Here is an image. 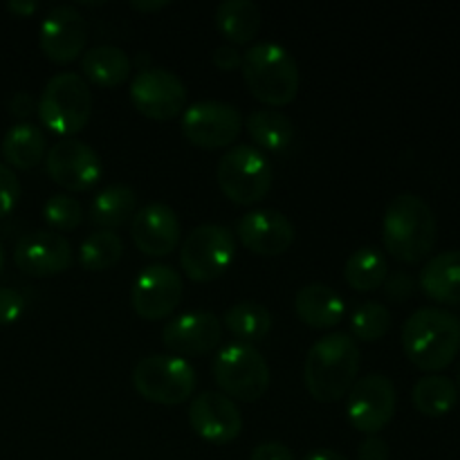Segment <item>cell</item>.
I'll use <instances>...</instances> for the list:
<instances>
[{
    "label": "cell",
    "instance_id": "6da1fadb",
    "mask_svg": "<svg viewBox=\"0 0 460 460\" xmlns=\"http://www.w3.org/2000/svg\"><path fill=\"white\" fill-rule=\"evenodd\" d=\"M359 373V346L346 332H331L314 341L304 362V382L308 394L319 402L344 398Z\"/></svg>",
    "mask_w": 460,
    "mask_h": 460
},
{
    "label": "cell",
    "instance_id": "7a4b0ae2",
    "mask_svg": "<svg viewBox=\"0 0 460 460\" xmlns=\"http://www.w3.org/2000/svg\"><path fill=\"white\" fill-rule=\"evenodd\" d=\"M402 349L420 371H443L460 353V319L436 305L416 310L402 326Z\"/></svg>",
    "mask_w": 460,
    "mask_h": 460
},
{
    "label": "cell",
    "instance_id": "3957f363",
    "mask_svg": "<svg viewBox=\"0 0 460 460\" xmlns=\"http://www.w3.org/2000/svg\"><path fill=\"white\" fill-rule=\"evenodd\" d=\"M436 216L416 193H400L389 202L382 220L385 247L395 261L416 265L431 254L436 245Z\"/></svg>",
    "mask_w": 460,
    "mask_h": 460
},
{
    "label": "cell",
    "instance_id": "277c9868",
    "mask_svg": "<svg viewBox=\"0 0 460 460\" xmlns=\"http://www.w3.org/2000/svg\"><path fill=\"white\" fill-rule=\"evenodd\" d=\"M243 79L250 93L270 108L295 102L301 88L299 63L283 45L263 40L243 54Z\"/></svg>",
    "mask_w": 460,
    "mask_h": 460
},
{
    "label": "cell",
    "instance_id": "5b68a950",
    "mask_svg": "<svg viewBox=\"0 0 460 460\" xmlns=\"http://www.w3.org/2000/svg\"><path fill=\"white\" fill-rule=\"evenodd\" d=\"M40 121L61 137H72L88 126L93 112L90 84L79 72H58L45 84L39 99Z\"/></svg>",
    "mask_w": 460,
    "mask_h": 460
},
{
    "label": "cell",
    "instance_id": "8992f818",
    "mask_svg": "<svg viewBox=\"0 0 460 460\" xmlns=\"http://www.w3.org/2000/svg\"><path fill=\"white\" fill-rule=\"evenodd\" d=\"M216 180L225 196L236 205H256L272 189L274 171L261 148L252 144H234L220 157Z\"/></svg>",
    "mask_w": 460,
    "mask_h": 460
},
{
    "label": "cell",
    "instance_id": "52a82bcc",
    "mask_svg": "<svg viewBox=\"0 0 460 460\" xmlns=\"http://www.w3.org/2000/svg\"><path fill=\"white\" fill-rule=\"evenodd\" d=\"M216 385L227 398L256 402L270 386V367L261 350L252 344L232 341L216 353L211 364Z\"/></svg>",
    "mask_w": 460,
    "mask_h": 460
},
{
    "label": "cell",
    "instance_id": "ba28073f",
    "mask_svg": "<svg viewBox=\"0 0 460 460\" xmlns=\"http://www.w3.org/2000/svg\"><path fill=\"white\" fill-rule=\"evenodd\" d=\"M196 385V368L178 355H148L133 368L135 391L148 402L164 407L187 402Z\"/></svg>",
    "mask_w": 460,
    "mask_h": 460
},
{
    "label": "cell",
    "instance_id": "9c48e42d",
    "mask_svg": "<svg viewBox=\"0 0 460 460\" xmlns=\"http://www.w3.org/2000/svg\"><path fill=\"white\" fill-rule=\"evenodd\" d=\"M236 254V241L227 227L216 223L198 225L180 247V265L191 281L209 283L223 277Z\"/></svg>",
    "mask_w": 460,
    "mask_h": 460
},
{
    "label": "cell",
    "instance_id": "30bf717a",
    "mask_svg": "<svg viewBox=\"0 0 460 460\" xmlns=\"http://www.w3.org/2000/svg\"><path fill=\"white\" fill-rule=\"evenodd\" d=\"M243 130V115L234 103L218 99H202L182 112V133L193 146L216 151L238 139Z\"/></svg>",
    "mask_w": 460,
    "mask_h": 460
},
{
    "label": "cell",
    "instance_id": "8fae6325",
    "mask_svg": "<svg viewBox=\"0 0 460 460\" xmlns=\"http://www.w3.org/2000/svg\"><path fill=\"white\" fill-rule=\"evenodd\" d=\"M187 85L166 67H146L130 81V102L148 119H175L187 108Z\"/></svg>",
    "mask_w": 460,
    "mask_h": 460
},
{
    "label": "cell",
    "instance_id": "7c38bea8",
    "mask_svg": "<svg viewBox=\"0 0 460 460\" xmlns=\"http://www.w3.org/2000/svg\"><path fill=\"white\" fill-rule=\"evenodd\" d=\"M395 404L398 395L394 382L382 373L359 377L346 394V413L350 425L367 436H377L394 420Z\"/></svg>",
    "mask_w": 460,
    "mask_h": 460
},
{
    "label": "cell",
    "instance_id": "4fadbf2b",
    "mask_svg": "<svg viewBox=\"0 0 460 460\" xmlns=\"http://www.w3.org/2000/svg\"><path fill=\"white\" fill-rule=\"evenodd\" d=\"M48 175L67 191H85L94 187L103 175L99 153L90 144L75 137H63L45 155Z\"/></svg>",
    "mask_w": 460,
    "mask_h": 460
},
{
    "label": "cell",
    "instance_id": "5bb4252c",
    "mask_svg": "<svg viewBox=\"0 0 460 460\" xmlns=\"http://www.w3.org/2000/svg\"><path fill=\"white\" fill-rule=\"evenodd\" d=\"M184 283L180 272L171 265L155 263L144 268L137 274L130 292L133 310L146 322H160L166 319L182 301Z\"/></svg>",
    "mask_w": 460,
    "mask_h": 460
},
{
    "label": "cell",
    "instance_id": "9a60e30c",
    "mask_svg": "<svg viewBox=\"0 0 460 460\" xmlns=\"http://www.w3.org/2000/svg\"><path fill=\"white\" fill-rule=\"evenodd\" d=\"M39 43L54 63H70L85 52L88 22L75 4H57L45 13L39 30Z\"/></svg>",
    "mask_w": 460,
    "mask_h": 460
},
{
    "label": "cell",
    "instance_id": "2e32d148",
    "mask_svg": "<svg viewBox=\"0 0 460 460\" xmlns=\"http://www.w3.org/2000/svg\"><path fill=\"white\" fill-rule=\"evenodd\" d=\"M13 261L18 270L30 277H54L75 263V252L63 234L52 229H36L18 238Z\"/></svg>",
    "mask_w": 460,
    "mask_h": 460
},
{
    "label": "cell",
    "instance_id": "e0dca14e",
    "mask_svg": "<svg viewBox=\"0 0 460 460\" xmlns=\"http://www.w3.org/2000/svg\"><path fill=\"white\" fill-rule=\"evenodd\" d=\"M223 341V322L214 313L193 310L171 319L162 328V344L178 358L209 355Z\"/></svg>",
    "mask_w": 460,
    "mask_h": 460
},
{
    "label": "cell",
    "instance_id": "ac0fdd59",
    "mask_svg": "<svg viewBox=\"0 0 460 460\" xmlns=\"http://www.w3.org/2000/svg\"><path fill=\"white\" fill-rule=\"evenodd\" d=\"M189 425L202 440L227 445L243 431V413L232 398L218 391L196 395L189 407Z\"/></svg>",
    "mask_w": 460,
    "mask_h": 460
},
{
    "label": "cell",
    "instance_id": "d6986e66",
    "mask_svg": "<svg viewBox=\"0 0 460 460\" xmlns=\"http://www.w3.org/2000/svg\"><path fill=\"white\" fill-rule=\"evenodd\" d=\"M238 241L259 256L286 254L295 243V225L274 209L247 211L236 225Z\"/></svg>",
    "mask_w": 460,
    "mask_h": 460
},
{
    "label": "cell",
    "instance_id": "ffe728a7",
    "mask_svg": "<svg viewBox=\"0 0 460 460\" xmlns=\"http://www.w3.org/2000/svg\"><path fill=\"white\" fill-rule=\"evenodd\" d=\"M130 236L135 247L146 256H169L180 243L178 214L164 202H148L135 211Z\"/></svg>",
    "mask_w": 460,
    "mask_h": 460
},
{
    "label": "cell",
    "instance_id": "44dd1931",
    "mask_svg": "<svg viewBox=\"0 0 460 460\" xmlns=\"http://www.w3.org/2000/svg\"><path fill=\"white\" fill-rule=\"evenodd\" d=\"M295 310L305 326L326 331L344 319L346 304L326 283H308L296 292Z\"/></svg>",
    "mask_w": 460,
    "mask_h": 460
},
{
    "label": "cell",
    "instance_id": "7402d4cb",
    "mask_svg": "<svg viewBox=\"0 0 460 460\" xmlns=\"http://www.w3.org/2000/svg\"><path fill=\"white\" fill-rule=\"evenodd\" d=\"M420 288L431 301L460 305V250H447L427 261L420 270Z\"/></svg>",
    "mask_w": 460,
    "mask_h": 460
},
{
    "label": "cell",
    "instance_id": "603a6c76",
    "mask_svg": "<svg viewBox=\"0 0 460 460\" xmlns=\"http://www.w3.org/2000/svg\"><path fill=\"white\" fill-rule=\"evenodd\" d=\"M133 70L128 54L117 45H97L81 54V72L85 81L102 88H117L124 84Z\"/></svg>",
    "mask_w": 460,
    "mask_h": 460
},
{
    "label": "cell",
    "instance_id": "cb8c5ba5",
    "mask_svg": "<svg viewBox=\"0 0 460 460\" xmlns=\"http://www.w3.org/2000/svg\"><path fill=\"white\" fill-rule=\"evenodd\" d=\"M216 27L234 45H245L263 27V12L252 0H223L216 7Z\"/></svg>",
    "mask_w": 460,
    "mask_h": 460
},
{
    "label": "cell",
    "instance_id": "d4e9b609",
    "mask_svg": "<svg viewBox=\"0 0 460 460\" xmlns=\"http://www.w3.org/2000/svg\"><path fill=\"white\" fill-rule=\"evenodd\" d=\"M0 151L16 169H34L48 155V137L31 121H18L4 133Z\"/></svg>",
    "mask_w": 460,
    "mask_h": 460
},
{
    "label": "cell",
    "instance_id": "484cf974",
    "mask_svg": "<svg viewBox=\"0 0 460 460\" xmlns=\"http://www.w3.org/2000/svg\"><path fill=\"white\" fill-rule=\"evenodd\" d=\"M137 211V193L128 184H111L93 198L88 220L102 229H115L124 225Z\"/></svg>",
    "mask_w": 460,
    "mask_h": 460
},
{
    "label": "cell",
    "instance_id": "4316f807",
    "mask_svg": "<svg viewBox=\"0 0 460 460\" xmlns=\"http://www.w3.org/2000/svg\"><path fill=\"white\" fill-rule=\"evenodd\" d=\"M247 135L256 148L279 153L286 151L295 139V124L277 108H256L247 115Z\"/></svg>",
    "mask_w": 460,
    "mask_h": 460
},
{
    "label": "cell",
    "instance_id": "83f0119b",
    "mask_svg": "<svg viewBox=\"0 0 460 460\" xmlns=\"http://www.w3.org/2000/svg\"><path fill=\"white\" fill-rule=\"evenodd\" d=\"M389 277V261L377 247H359L344 265V279L353 290L373 292L385 286Z\"/></svg>",
    "mask_w": 460,
    "mask_h": 460
},
{
    "label": "cell",
    "instance_id": "f1b7e54d",
    "mask_svg": "<svg viewBox=\"0 0 460 460\" xmlns=\"http://www.w3.org/2000/svg\"><path fill=\"white\" fill-rule=\"evenodd\" d=\"M413 407L427 418H443L458 404V386L445 376L420 377L411 391Z\"/></svg>",
    "mask_w": 460,
    "mask_h": 460
},
{
    "label": "cell",
    "instance_id": "f546056e",
    "mask_svg": "<svg viewBox=\"0 0 460 460\" xmlns=\"http://www.w3.org/2000/svg\"><path fill=\"white\" fill-rule=\"evenodd\" d=\"M223 326L243 344H252L265 340L272 328V314L259 301H241L225 313Z\"/></svg>",
    "mask_w": 460,
    "mask_h": 460
},
{
    "label": "cell",
    "instance_id": "4dcf8cb0",
    "mask_svg": "<svg viewBox=\"0 0 460 460\" xmlns=\"http://www.w3.org/2000/svg\"><path fill=\"white\" fill-rule=\"evenodd\" d=\"M124 256V241L119 234L111 229H99L90 234L79 247V263L90 272H103V270L117 265Z\"/></svg>",
    "mask_w": 460,
    "mask_h": 460
},
{
    "label": "cell",
    "instance_id": "1f68e13d",
    "mask_svg": "<svg viewBox=\"0 0 460 460\" xmlns=\"http://www.w3.org/2000/svg\"><path fill=\"white\" fill-rule=\"evenodd\" d=\"M391 310L377 301H364L350 314V331L359 341H377L389 332Z\"/></svg>",
    "mask_w": 460,
    "mask_h": 460
},
{
    "label": "cell",
    "instance_id": "d6a6232c",
    "mask_svg": "<svg viewBox=\"0 0 460 460\" xmlns=\"http://www.w3.org/2000/svg\"><path fill=\"white\" fill-rule=\"evenodd\" d=\"M43 218L52 227V232H72L84 223V207L76 198L57 193L45 202Z\"/></svg>",
    "mask_w": 460,
    "mask_h": 460
},
{
    "label": "cell",
    "instance_id": "836d02e7",
    "mask_svg": "<svg viewBox=\"0 0 460 460\" xmlns=\"http://www.w3.org/2000/svg\"><path fill=\"white\" fill-rule=\"evenodd\" d=\"M21 198V182L9 164L0 162V218L12 214Z\"/></svg>",
    "mask_w": 460,
    "mask_h": 460
},
{
    "label": "cell",
    "instance_id": "e575fe53",
    "mask_svg": "<svg viewBox=\"0 0 460 460\" xmlns=\"http://www.w3.org/2000/svg\"><path fill=\"white\" fill-rule=\"evenodd\" d=\"M25 310V299L13 288H0V326L16 322Z\"/></svg>",
    "mask_w": 460,
    "mask_h": 460
},
{
    "label": "cell",
    "instance_id": "d590c367",
    "mask_svg": "<svg viewBox=\"0 0 460 460\" xmlns=\"http://www.w3.org/2000/svg\"><path fill=\"white\" fill-rule=\"evenodd\" d=\"M391 449L382 436H367L358 447V460H389Z\"/></svg>",
    "mask_w": 460,
    "mask_h": 460
},
{
    "label": "cell",
    "instance_id": "8d00e7d4",
    "mask_svg": "<svg viewBox=\"0 0 460 460\" xmlns=\"http://www.w3.org/2000/svg\"><path fill=\"white\" fill-rule=\"evenodd\" d=\"M250 460H296L292 449L288 445L270 440V443H261L252 449Z\"/></svg>",
    "mask_w": 460,
    "mask_h": 460
},
{
    "label": "cell",
    "instance_id": "74e56055",
    "mask_svg": "<svg viewBox=\"0 0 460 460\" xmlns=\"http://www.w3.org/2000/svg\"><path fill=\"white\" fill-rule=\"evenodd\" d=\"M211 61H214V66L223 72L238 70V67L243 66V54L229 43L218 45V48L214 49V54H211Z\"/></svg>",
    "mask_w": 460,
    "mask_h": 460
},
{
    "label": "cell",
    "instance_id": "f35d334b",
    "mask_svg": "<svg viewBox=\"0 0 460 460\" xmlns=\"http://www.w3.org/2000/svg\"><path fill=\"white\" fill-rule=\"evenodd\" d=\"M385 286H386V295L400 301L411 296L413 292V281L411 277H407V274H394V277H386Z\"/></svg>",
    "mask_w": 460,
    "mask_h": 460
},
{
    "label": "cell",
    "instance_id": "ab89813d",
    "mask_svg": "<svg viewBox=\"0 0 460 460\" xmlns=\"http://www.w3.org/2000/svg\"><path fill=\"white\" fill-rule=\"evenodd\" d=\"M34 97L27 93H16L12 97V102H9V112H12L13 117H21V119H25V117H30L31 112H34Z\"/></svg>",
    "mask_w": 460,
    "mask_h": 460
},
{
    "label": "cell",
    "instance_id": "60d3db41",
    "mask_svg": "<svg viewBox=\"0 0 460 460\" xmlns=\"http://www.w3.org/2000/svg\"><path fill=\"white\" fill-rule=\"evenodd\" d=\"M7 9L16 13V16H30V13H34L39 9V4L31 3V0H9Z\"/></svg>",
    "mask_w": 460,
    "mask_h": 460
},
{
    "label": "cell",
    "instance_id": "b9f144b4",
    "mask_svg": "<svg viewBox=\"0 0 460 460\" xmlns=\"http://www.w3.org/2000/svg\"><path fill=\"white\" fill-rule=\"evenodd\" d=\"M301 460H350V458H346L344 454L335 452V449L323 447V449H313V452L305 454Z\"/></svg>",
    "mask_w": 460,
    "mask_h": 460
},
{
    "label": "cell",
    "instance_id": "7bdbcfd3",
    "mask_svg": "<svg viewBox=\"0 0 460 460\" xmlns=\"http://www.w3.org/2000/svg\"><path fill=\"white\" fill-rule=\"evenodd\" d=\"M130 7L139 9V12H157V9L169 7V0H133Z\"/></svg>",
    "mask_w": 460,
    "mask_h": 460
},
{
    "label": "cell",
    "instance_id": "ee69618b",
    "mask_svg": "<svg viewBox=\"0 0 460 460\" xmlns=\"http://www.w3.org/2000/svg\"><path fill=\"white\" fill-rule=\"evenodd\" d=\"M135 66H137L139 70H146V67H148V54L146 52L137 54V57H135Z\"/></svg>",
    "mask_w": 460,
    "mask_h": 460
},
{
    "label": "cell",
    "instance_id": "f6af8a7d",
    "mask_svg": "<svg viewBox=\"0 0 460 460\" xmlns=\"http://www.w3.org/2000/svg\"><path fill=\"white\" fill-rule=\"evenodd\" d=\"M3 268H4V247L3 243H0V272H3Z\"/></svg>",
    "mask_w": 460,
    "mask_h": 460
},
{
    "label": "cell",
    "instance_id": "bcb514c9",
    "mask_svg": "<svg viewBox=\"0 0 460 460\" xmlns=\"http://www.w3.org/2000/svg\"><path fill=\"white\" fill-rule=\"evenodd\" d=\"M458 386H460V368H458Z\"/></svg>",
    "mask_w": 460,
    "mask_h": 460
}]
</instances>
